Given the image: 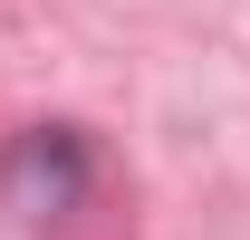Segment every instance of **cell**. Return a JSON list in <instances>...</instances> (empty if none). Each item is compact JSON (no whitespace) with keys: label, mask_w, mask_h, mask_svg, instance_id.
I'll list each match as a JSON object with an SVG mask.
<instances>
[{"label":"cell","mask_w":250,"mask_h":240,"mask_svg":"<svg viewBox=\"0 0 250 240\" xmlns=\"http://www.w3.org/2000/svg\"><path fill=\"white\" fill-rule=\"evenodd\" d=\"M77 182H87V144H77L67 125H39V135L10 144V202L20 211H67Z\"/></svg>","instance_id":"1"}]
</instances>
